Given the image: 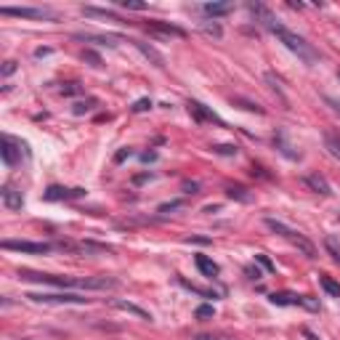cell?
I'll return each mask as SVG.
<instances>
[{
    "label": "cell",
    "mask_w": 340,
    "mask_h": 340,
    "mask_svg": "<svg viewBox=\"0 0 340 340\" xmlns=\"http://www.w3.org/2000/svg\"><path fill=\"white\" fill-rule=\"evenodd\" d=\"M202 13L205 16H226V13H231V3H205L202 5Z\"/></svg>",
    "instance_id": "16"
},
{
    "label": "cell",
    "mask_w": 340,
    "mask_h": 340,
    "mask_svg": "<svg viewBox=\"0 0 340 340\" xmlns=\"http://www.w3.org/2000/svg\"><path fill=\"white\" fill-rule=\"evenodd\" d=\"M255 263H260L266 271H274V268H276V266L271 263V258H268V255H263V253H255Z\"/></svg>",
    "instance_id": "33"
},
{
    "label": "cell",
    "mask_w": 340,
    "mask_h": 340,
    "mask_svg": "<svg viewBox=\"0 0 340 340\" xmlns=\"http://www.w3.org/2000/svg\"><path fill=\"white\" fill-rule=\"evenodd\" d=\"M197 189H199V186H197L194 181H186V183H183V191H186V194H194Z\"/></svg>",
    "instance_id": "40"
},
{
    "label": "cell",
    "mask_w": 340,
    "mask_h": 340,
    "mask_svg": "<svg viewBox=\"0 0 340 340\" xmlns=\"http://www.w3.org/2000/svg\"><path fill=\"white\" fill-rule=\"evenodd\" d=\"M194 316H197V319H202V322H207V319H213V316H215V308L210 303H205V306H199L194 311Z\"/></svg>",
    "instance_id": "28"
},
{
    "label": "cell",
    "mask_w": 340,
    "mask_h": 340,
    "mask_svg": "<svg viewBox=\"0 0 340 340\" xmlns=\"http://www.w3.org/2000/svg\"><path fill=\"white\" fill-rule=\"evenodd\" d=\"M133 45H136V48L144 53L146 59H152L157 67H165V59H162V53H157V51L152 48V45H146V43H141V40H133Z\"/></svg>",
    "instance_id": "17"
},
{
    "label": "cell",
    "mask_w": 340,
    "mask_h": 340,
    "mask_svg": "<svg viewBox=\"0 0 340 340\" xmlns=\"http://www.w3.org/2000/svg\"><path fill=\"white\" fill-rule=\"evenodd\" d=\"M152 106H154V104H152V98H138V101H136L133 106H130V109H133L136 114H141V112H149Z\"/></svg>",
    "instance_id": "30"
},
{
    "label": "cell",
    "mask_w": 340,
    "mask_h": 340,
    "mask_svg": "<svg viewBox=\"0 0 340 340\" xmlns=\"http://www.w3.org/2000/svg\"><path fill=\"white\" fill-rule=\"evenodd\" d=\"M130 154H133V152H130V149H128V146H125V149H120L117 154H114V162H122V160H128V157H130Z\"/></svg>",
    "instance_id": "37"
},
{
    "label": "cell",
    "mask_w": 340,
    "mask_h": 340,
    "mask_svg": "<svg viewBox=\"0 0 340 340\" xmlns=\"http://www.w3.org/2000/svg\"><path fill=\"white\" fill-rule=\"evenodd\" d=\"M0 13H3V16H16V19H53V13L48 8H32V5H19V8L3 5Z\"/></svg>",
    "instance_id": "7"
},
{
    "label": "cell",
    "mask_w": 340,
    "mask_h": 340,
    "mask_svg": "<svg viewBox=\"0 0 340 340\" xmlns=\"http://www.w3.org/2000/svg\"><path fill=\"white\" fill-rule=\"evenodd\" d=\"M32 303H90V298H83V295H72V292H29L27 295Z\"/></svg>",
    "instance_id": "5"
},
{
    "label": "cell",
    "mask_w": 340,
    "mask_h": 340,
    "mask_svg": "<svg viewBox=\"0 0 340 340\" xmlns=\"http://www.w3.org/2000/svg\"><path fill=\"white\" fill-rule=\"evenodd\" d=\"M266 226L274 231V234H279V237H284V239H290L292 245L298 247L300 253L306 255V258H316V247L308 242V239L300 234V231H295V229H290L287 223H282V221H276V218H266Z\"/></svg>",
    "instance_id": "3"
},
{
    "label": "cell",
    "mask_w": 340,
    "mask_h": 340,
    "mask_svg": "<svg viewBox=\"0 0 340 340\" xmlns=\"http://www.w3.org/2000/svg\"><path fill=\"white\" fill-rule=\"evenodd\" d=\"M324 104H327L330 109H332V112H335L338 117H340V101H338V98H330V96H324Z\"/></svg>",
    "instance_id": "36"
},
{
    "label": "cell",
    "mask_w": 340,
    "mask_h": 340,
    "mask_svg": "<svg viewBox=\"0 0 340 340\" xmlns=\"http://www.w3.org/2000/svg\"><path fill=\"white\" fill-rule=\"evenodd\" d=\"M114 308L128 311V314H136L138 319H144V322H152V314H149V311H144V308L136 306V303H128V300H114Z\"/></svg>",
    "instance_id": "15"
},
{
    "label": "cell",
    "mask_w": 340,
    "mask_h": 340,
    "mask_svg": "<svg viewBox=\"0 0 340 340\" xmlns=\"http://www.w3.org/2000/svg\"><path fill=\"white\" fill-rule=\"evenodd\" d=\"M191 340H231L229 335H215V332H199V335H194Z\"/></svg>",
    "instance_id": "34"
},
{
    "label": "cell",
    "mask_w": 340,
    "mask_h": 340,
    "mask_svg": "<svg viewBox=\"0 0 340 340\" xmlns=\"http://www.w3.org/2000/svg\"><path fill=\"white\" fill-rule=\"evenodd\" d=\"M141 160H144V162H154V160H157V152H144Z\"/></svg>",
    "instance_id": "41"
},
{
    "label": "cell",
    "mask_w": 340,
    "mask_h": 340,
    "mask_svg": "<svg viewBox=\"0 0 340 340\" xmlns=\"http://www.w3.org/2000/svg\"><path fill=\"white\" fill-rule=\"evenodd\" d=\"M178 284H181V287H186V290H191V292H197V295H199V298H218V295H215V292H213V290H205V287H197V284H191L189 279H183V276H178Z\"/></svg>",
    "instance_id": "20"
},
{
    "label": "cell",
    "mask_w": 340,
    "mask_h": 340,
    "mask_svg": "<svg viewBox=\"0 0 340 340\" xmlns=\"http://www.w3.org/2000/svg\"><path fill=\"white\" fill-rule=\"evenodd\" d=\"M210 149L215 154H223V157H234V154H237V146L234 144H213Z\"/></svg>",
    "instance_id": "25"
},
{
    "label": "cell",
    "mask_w": 340,
    "mask_h": 340,
    "mask_svg": "<svg viewBox=\"0 0 340 340\" xmlns=\"http://www.w3.org/2000/svg\"><path fill=\"white\" fill-rule=\"evenodd\" d=\"M266 29L279 37V43H284V48L292 51L300 61H306V64H316V61H319V51H316L311 43H306V37H300L298 32L287 29L279 19H274L271 24H266Z\"/></svg>",
    "instance_id": "2"
},
{
    "label": "cell",
    "mask_w": 340,
    "mask_h": 340,
    "mask_svg": "<svg viewBox=\"0 0 340 340\" xmlns=\"http://www.w3.org/2000/svg\"><path fill=\"white\" fill-rule=\"evenodd\" d=\"M274 144L279 146V152L284 154V157H290V160H298V157H300L298 152H292V146L287 144V138H284V133H282V130H279V133L274 136Z\"/></svg>",
    "instance_id": "19"
},
{
    "label": "cell",
    "mask_w": 340,
    "mask_h": 340,
    "mask_svg": "<svg viewBox=\"0 0 340 340\" xmlns=\"http://www.w3.org/2000/svg\"><path fill=\"white\" fill-rule=\"evenodd\" d=\"M247 189H242V186H226V197H231V199H239V202H250V194H245Z\"/></svg>",
    "instance_id": "24"
},
{
    "label": "cell",
    "mask_w": 340,
    "mask_h": 340,
    "mask_svg": "<svg viewBox=\"0 0 340 340\" xmlns=\"http://www.w3.org/2000/svg\"><path fill=\"white\" fill-rule=\"evenodd\" d=\"M324 144H327L332 157L340 160V133H327V136H324Z\"/></svg>",
    "instance_id": "23"
},
{
    "label": "cell",
    "mask_w": 340,
    "mask_h": 340,
    "mask_svg": "<svg viewBox=\"0 0 340 340\" xmlns=\"http://www.w3.org/2000/svg\"><path fill=\"white\" fill-rule=\"evenodd\" d=\"M13 72H16V61H5V64H3V75L8 77V75H13Z\"/></svg>",
    "instance_id": "38"
},
{
    "label": "cell",
    "mask_w": 340,
    "mask_h": 340,
    "mask_svg": "<svg viewBox=\"0 0 340 340\" xmlns=\"http://www.w3.org/2000/svg\"><path fill=\"white\" fill-rule=\"evenodd\" d=\"M83 59L88 61L90 67H101V64H104V61H101V56H98L96 51H90V48H85V51H83Z\"/></svg>",
    "instance_id": "29"
},
{
    "label": "cell",
    "mask_w": 340,
    "mask_h": 340,
    "mask_svg": "<svg viewBox=\"0 0 340 340\" xmlns=\"http://www.w3.org/2000/svg\"><path fill=\"white\" fill-rule=\"evenodd\" d=\"M146 178H152V175H149V173H144V175H136V178H133V181H136V183H144Z\"/></svg>",
    "instance_id": "44"
},
{
    "label": "cell",
    "mask_w": 340,
    "mask_h": 340,
    "mask_svg": "<svg viewBox=\"0 0 340 340\" xmlns=\"http://www.w3.org/2000/svg\"><path fill=\"white\" fill-rule=\"evenodd\" d=\"M61 93H64V96H80L83 93V85L80 83H64V85H61Z\"/></svg>",
    "instance_id": "27"
},
{
    "label": "cell",
    "mask_w": 340,
    "mask_h": 340,
    "mask_svg": "<svg viewBox=\"0 0 340 340\" xmlns=\"http://www.w3.org/2000/svg\"><path fill=\"white\" fill-rule=\"evenodd\" d=\"M319 282H322V290L327 292L330 298H340V282H335L332 276H322Z\"/></svg>",
    "instance_id": "21"
},
{
    "label": "cell",
    "mask_w": 340,
    "mask_h": 340,
    "mask_svg": "<svg viewBox=\"0 0 340 340\" xmlns=\"http://www.w3.org/2000/svg\"><path fill=\"white\" fill-rule=\"evenodd\" d=\"M3 250H16V253H29V255H45L51 253L56 245H48V242H29V239H3L0 242Z\"/></svg>",
    "instance_id": "4"
},
{
    "label": "cell",
    "mask_w": 340,
    "mask_h": 340,
    "mask_svg": "<svg viewBox=\"0 0 340 340\" xmlns=\"http://www.w3.org/2000/svg\"><path fill=\"white\" fill-rule=\"evenodd\" d=\"M268 300H271L274 306H306V308H311V311H319V303H316L314 298L295 295V292H271Z\"/></svg>",
    "instance_id": "6"
},
{
    "label": "cell",
    "mask_w": 340,
    "mask_h": 340,
    "mask_svg": "<svg viewBox=\"0 0 340 340\" xmlns=\"http://www.w3.org/2000/svg\"><path fill=\"white\" fill-rule=\"evenodd\" d=\"M146 32L165 35V37H186V29H181L175 24H168V21H149V24H146Z\"/></svg>",
    "instance_id": "9"
},
{
    "label": "cell",
    "mask_w": 340,
    "mask_h": 340,
    "mask_svg": "<svg viewBox=\"0 0 340 340\" xmlns=\"http://www.w3.org/2000/svg\"><path fill=\"white\" fill-rule=\"evenodd\" d=\"M194 263H197V268H199V271H202V274L207 276V279H213V276H218V274H221L218 263H215V260H210L207 255H197V258H194Z\"/></svg>",
    "instance_id": "14"
},
{
    "label": "cell",
    "mask_w": 340,
    "mask_h": 340,
    "mask_svg": "<svg viewBox=\"0 0 340 340\" xmlns=\"http://www.w3.org/2000/svg\"><path fill=\"white\" fill-rule=\"evenodd\" d=\"M324 250L330 253V258L335 260V263H340V242L335 237H324Z\"/></svg>",
    "instance_id": "22"
},
{
    "label": "cell",
    "mask_w": 340,
    "mask_h": 340,
    "mask_svg": "<svg viewBox=\"0 0 340 340\" xmlns=\"http://www.w3.org/2000/svg\"><path fill=\"white\" fill-rule=\"evenodd\" d=\"M120 5L128 11H144L146 8V3H141V0H120Z\"/></svg>",
    "instance_id": "32"
},
{
    "label": "cell",
    "mask_w": 340,
    "mask_h": 340,
    "mask_svg": "<svg viewBox=\"0 0 340 340\" xmlns=\"http://www.w3.org/2000/svg\"><path fill=\"white\" fill-rule=\"evenodd\" d=\"M231 104H239V106H242V109H247V112L263 114V106H258L255 101H245V98H231Z\"/></svg>",
    "instance_id": "26"
},
{
    "label": "cell",
    "mask_w": 340,
    "mask_h": 340,
    "mask_svg": "<svg viewBox=\"0 0 340 340\" xmlns=\"http://www.w3.org/2000/svg\"><path fill=\"white\" fill-rule=\"evenodd\" d=\"M303 183L311 191H316V194H322V197H330L332 194V186L327 183V178L324 175H319V173H306L303 175Z\"/></svg>",
    "instance_id": "11"
},
{
    "label": "cell",
    "mask_w": 340,
    "mask_h": 340,
    "mask_svg": "<svg viewBox=\"0 0 340 340\" xmlns=\"http://www.w3.org/2000/svg\"><path fill=\"white\" fill-rule=\"evenodd\" d=\"M0 197H3V205L8 207V210H21V207H24V197H21V191H16L13 186H8V183L0 189Z\"/></svg>",
    "instance_id": "12"
},
{
    "label": "cell",
    "mask_w": 340,
    "mask_h": 340,
    "mask_svg": "<svg viewBox=\"0 0 340 340\" xmlns=\"http://www.w3.org/2000/svg\"><path fill=\"white\" fill-rule=\"evenodd\" d=\"M85 197V189H64V186H48L43 191V199H48V202H61V199H80Z\"/></svg>",
    "instance_id": "8"
},
{
    "label": "cell",
    "mask_w": 340,
    "mask_h": 340,
    "mask_svg": "<svg viewBox=\"0 0 340 340\" xmlns=\"http://www.w3.org/2000/svg\"><path fill=\"white\" fill-rule=\"evenodd\" d=\"M0 157H3V162H5V165H11V168L19 162V152H16V146H13V141L8 136L0 138Z\"/></svg>",
    "instance_id": "13"
},
{
    "label": "cell",
    "mask_w": 340,
    "mask_h": 340,
    "mask_svg": "<svg viewBox=\"0 0 340 340\" xmlns=\"http://www.w3.org/2000/svg\"><path fill=\"white\" fill-rule=\"evenodd\" d=\"M19 279L24 282H37V284H51V287H77V290H114L120 282L114 276H53V274H35V271H19Z\"/></svg>",
    "instance_id": "1"
},
{
    "label": "cell",
    "mask_w": 340,
    "mask_h": 340,
    "mask_svg": "<svg viewBox=\"0 0 340 340\" xmlns=\"http://www.w3.org/2000/svg\"><path fill=\"white\" fill-rule=\"evenodd\" d=\"M202 32H207V35H213V37H221L223 35V29H221V24H210V21H202Z\"/></svg>",
    "instance_id": "31"
},
{
    "label": "cell",
    "mask_w": 340,
    "mask_h": 340,
    "mask_svg": "<svg viewBox=\"0 0 340 340\" xmlns=\"http://www.w3.org/2000/svg\"><path fill=\"white\" fill-rule=\"evenodd\" d=\"M181 205H183L181 199H175V202H165V205H160V207H157V213H170V210H178Z\"/></svg>",
    "instance_id": "35"
},
{
    "label": "cell",
    "mask_w": 340,
    "mask_h": 340,
    "mask_svg": "<svg viewBox=\"0 0 340 340\" xmlns=\"http://www.w3.org/2000/svg\"><path fill=\"white\" fill-rule=\"evenodd\" d=\"M303 335H306L308 340H319V338H316V335H314V332H311V330H308V327H303Z\"/></svg>",
    "instance_id": "43"
},
{
    "label": "cell",
    "mask_w": 340,
    "mask_h": 340,
    "mask_svg": "<svg viewBox=\"0 0 340 340\" xmlns=\"http://www.w3.org/2000/svg\"><path fill=\"white\" fill-rule=\"evenodd\" d=\"M186 242H199V245H210V237H186Z\"/></svg>",
    "instance_id": "39"
},
{
    "label": "cell",
    "mask_w": 340,
    "mask_h": 340,
    "mask_svg": "<svg viewBox=\"0 0 340 340\" xmlns=\"http://www.w3.org/2000/svg\"><path fill=\"white\" fill-rule=\"evenodd\" d=\"M245 274L250 276V279H260V271H258V268H245Z\"/></svg>",
    "instance_id": "42"
},
{
    "label": "cell",
    "mask_w": 340,
    "mask_h": 340,
    "mask_svg": "<svg viewBox=\"0 0 340 340\" xmlns=\"http://www.w3.org/2000/svg\"><path fill=\"white\" fill-rule=\"evenodd\" d=\"M96 106H98V98H85V101H75V104H72V114H77V117H80V114L93 112Z\"/></svg>",
    "instance_id": "18"
},
{
    "label": "cell",
    "mask_w": 340,
    "mask_h": 340,
    "mask_svg": "<svg viewBox=\"0 0 340 340\" xmlns=\"http://www.w3.org/2000/svg\"><path fill=\"white\" fill-rule=\"evenodd\" d=\"M186 106H189V114L194 117L197 125H205V122H218V125H221V120L215 117V112H210L205 104H199V101H189Z\"/></svg>",
    "instance_id": "10"
}]
</instances>
